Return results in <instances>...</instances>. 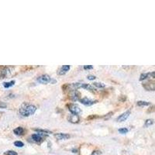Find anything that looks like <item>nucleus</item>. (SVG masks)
Listing matches in <instances>:
<instances>
[{
	"label": "nucleus",
	"mask_w": 155,
	"mask_h": 155,
	"mask_svg": "<svg viewBox=\"0 0 155 155\" xmlns=\"http://www.w3.org/2000/svg\"><path fill=\"white\" fill-rule=\"evenodd\" d=\"M36 110H37V107L35 106L24 102L19 108V113L23 117H28V116L34 114Z\"/></svg>",
	"instance_id": "f257e3e1"
},
{
	"label": "nucleus",
	"mask_w": 155,
	"mask_h": 155,
	"mask_svg": "<svg viewBox=\"0 0 155 155\" xmlns=\"http://www.w3.org/2000/svg\"><path fill=\"white\" fill-rule=\"evenodd\" d=\"M72 86L74 87V88H85V89L88 90L90 92H95V88H94L92 85H88V84H85V83H74V84H72Z\"/></svg>",
	"instance_id": "f03ea898"
},
{
	"label": "nucleus",
	"mask_w": 155,
	"mask_h": 155,
	"mask_svg": "<svg viewBox=\"0 0 155 155\" xmlns=\"http://www.w3.org/2000/svg\"><path fill=\"white\" fill-rule=\"evenodd\" d=\"M68 107L69 111L71 113V114L78 115V116L81 113V110L79 108V106L75 104H68Z\"/></svg>",
	"instance_id": "7ed1b4c3"
},
{
	"label": "nucleus",
	"mask_w": 155,
	"mask_h": 155,
	"mask_svg": "<svg viewBox=\"0 0 155 155\" xmlns=\"http://www.w3.org/2000/svg\"><path fill=\"white\" fill-rule=\"evenodd\" d=\"M37 81L41 84H48L51 81V78L48 74H42L37 78Z\"/></svg>",
	"instance_id": "20e7f679"
},
{
	"label": "nucleus",
	"mask_w": 155,
	"mask_h": 155,
	"mask_svg": "<svg viewBox=\"0 0 155 155\" xmlns=\"http://www.w3.org/2000/svg\"><path fill=\"white\" fill-rule=\"evenodd\" d=\"M79 101L81 102V104L85 105V106H92L95 103H96L98 101L97 100H92V99H89L88 98H84V99H80Z\"/></svg>",
	"instance_id": "39448f33"
},
{
	"label": "nucleus",
	"mask_w": 155,
	"mask_h": 155,
	"mask_svg": "<svg viewBox=\"0 0 155 155\" xmlns=\"http://www.w3.org/2000/svg\"><path fill=\"white\" fill-rule=\"evenodd\" d=\"M130 111H129L128 110V111L125 112L124 113H123L122 115H120L118 118L116 119V121L119 122V123H122V122L126 121V120H127V118H128L129 116H130Z\"/></svg>",
	"instance_id": "423d86ee"
},
{
	"label": "nucleus",
	"mask_w": 155,
	"mask_h": 155,
	"mask_svg": "<svg viewBox=\"0 0 155 155\" xmlns=\"http://www.w3.org/2000/svg\"><path fill=\"white\" fill-rule=\"evenodd\" d=\"M10 73L9 68H0V78H5Z\"/></svg>",
	"instance_id": "0eeeda50"
},
{
	"label": "nucleus",
	"mask_w": 155,
	"mask_h": 155,
	"mask_svg": "<svg viewBox=\"0 0 155 155\" xmlns=\"http://www.w3.org/2000/svg\"><path fill=\"white\" fill-rule=\"evenodd\" d=\"M71 67L70 65H64L62 66L61 68L59 70H58V74H59V75H64V74H65L69 70H70Z\"/></svg>",
	"instance_id": "6e6552de"
},
{
	"label": "nucleus",
	"mask_w": 155,
	"mask_h": 155,
	"mask_svg": "<svg viewBox=\"0 0 155 155\" xmlns=\"http://www.w3.org/2000/svg\"><path fill=\"white\" fill-rule=\"evenodd\" d=\"M143 86L147 91H154L155 85L154 82H153V81H150L149 83H144V84H143Z\"/></svg>",
	"instance_id": "1a4fd4ad"
},
{
	"label": "nucleus",
	"mask_w": 155,
	"mask_h": 155,
	"mask_svg": "<svg viewBox=\"0 0 155 155\" xmlns=\"http://www.w3.org/2000/svg\"><path fill=\"white\" fill-rule=\"evenodd\" d=\"M32 140L35 142V143H41L42 142L43 140H44V137L38 134H35L32 135Z\"/></svg>",
	"instance_id": "9d476101"
},
{
	"label": "nucleus",
	"mask_w": 155,
	"mask_h": 155,
	"mask_svg": "<svg viewBox=\"0 0 155 155\" xmlns=\"http://www.w3.org/2000/svg\"><path fill=\"white\" fill-rule=\"evenodd\" d=\"M68 120L69 122L72 123V124H78V123L79 122L80 118H79V116H78V115L71 114L68 117Z\"/></svg>",
	"instance_id": "9b49d317"
},
{
	"label": "nucleus",
	"mask_w": 155,
	"mask_h": 155,
	"mask_svg": "<svg viewBox=\"0 0 155 155\" xmlns=\"http://www.w3.org/2000/svg\"><path fill=\"white\" fill-rule=\"evenodd\" d=\"M54 137H56V139H58V140H66L70 138V135L66 134H56L54 135Z\"/></svg>",
	"instance_id": "f8f14e48"
},
{
	"label": "nucleus",
	"mask_w": 155,
	"mask_h": 155,
	"mask_svg": "<svg viewBox=\"0 0 155 155\" xmlns=\"http://www.w3.org/2000/svg\"><path fill=\"white\" fill-rule=\"evenodd\" d=\"M154 78V72H150V73H147V74H142L140 75V81H142V80H144V79H147V78Z\"/></svg>",
	"instance_id": "ddd939ff"
},
{
	"label": "nucleus",
	"mask_w": 155,
	"mask_h": 155,
	"mask_svg": "<svg viewBox=\"0 0 155 155\" xmlns=\"http://www.w3.org/2000/svg\"><path fill=\"white\" fill-rule=\"evenodd\" d=\"M80 97V93L78 91H74V92L71 93V99H72L73 101H77L79 99Z\"/></svg>",
	"instance_id": "4468645a"
},
{
	"label": "nucleus",
	"mask_w": 155,
	"mask_h": 155,
	"mask_svg": "<svg viewBox=\"0 0 155 155\" xmlns=\"http://www.w3.org/2000/svg\"><path fill=\"white\" fill-rule=\"evenodd\" d=\"M13 132H14V134H16V135H23V133H24V129L23 128V127H17V128H16L13 130Z\"/></svg>",
	"instance_id": "2eb2a0df"
},
{
	"label": "nucleus",
	"mask_w": 155,
	"mask_h": 155,
	"mask_svg": "<svg viewBox=\"0 0 155 155\" xmlns=\"http://www.w3.org/2000/svg\"><path fill=\"white\" fill-rule=\"evenodd\" d=\"M137 105L138 106H150V103L148 102H145V101H138L137 102Z\"/></svg>",
	"instance_id": "dca6fc26"
},
{
	"label": "nucleus",
	"mask_w": 155,
	"mask_h": 155,
	"mask_svg": "<svg viewBox=\"0 0 155 155\" xmlns=\"http://www.w3.org/2000/svg\"><path fill=\"white\" fill-rule=\"evenodd\" d=\"M15 82H16L15 81H9V82H4L3 83V86L5 87V88H9V87L12 86V85H14Z\"/></svg>",
	"instance_id": "f3484780"
},
{
	"label": "nucleus",
	"mask_w": 155,
	"mask_h": 155,
	"mask_svg": "<svg viewBox=\"0 0 155 155\" xmlns=\"http://www.w3.org/2000/svg\"><path fill=\"white\" fill-rule=\"evenodd\" d=\"M93 85L95 87H97V88H105V86H106V85L102 82H94Z\"/></svg>",
	"instance_id": "a211bd4d"
},
{
	"label": "nucleus",
	"mask_w": 155,
	"mask_h": 155,
	"mask_svg": "<svg viewBox=\"0 0 155 155\" xmlns=\"http://www.w3.org/2000/svg\"><path fill=\"white\" fill-rule=\"evenodd\" d=\"M14 145L16 147H23L24 146L23 143L21 142V141H16L14 143Z\"/></svg>",
	"instance_id": "6ab92c4d"
},
{
	"label": "nucleus",
	"mask_w": 155,
	"mask_h": 155,
	"mask_svg": "<svg viewBox=\"0 0 155 155\" xmlns=\"http://www.w3.org/2000/svg\"><path fill=\"white\" fill-rule=\"evenodd\" d=\"M153 124V120L150 119V120H147L146 122H145V126L146 127H148V126H150Z\"/></svg>",
	"instance_id": "aec40b11"
},
{
	"label": "nucleus",
	"mask_w": 155,
	"mask_h": 155,
	"mask_svg": "<svg viewBox=\"0 0 155 155\" xmlns=\"http://www.w3.org/2000/svg\"><path fill=\"white\" fill-rule=\"evenodd\" d=\"M128 131H129L128 129H127V128H122V129H120V130H119V132L122 134H127V133H128Z\"/></svg>",
	"instance_id": "412c9836"
},
{
	"label": "nucleus",
	"mask_w": 155,
	"mask_h": 155,
	"mask_svg": "<svg viewBox=\"0 0 155 155\" xmlns=\"http://www.w3.org/2000/svg\"><path fill=\"white\" fill-rule=\"evenodd\" d=\"M6 155H18L16 151H13V150H9L5 153Z\"/></svg>",
	"instance_id": "4be33fe9"
},
{
	"label": "nucleus",
	"mask_w": 155,
	"mask_h": 155,
	"mask_svg": "<svg viewBox=\"0 0 155 155\" xmlns=\"http://www.w3.org/2000/svg\"><path fill=\"white\" fill-rule=\"evenodd\" d=\"M7 107V105L5 104V102H0V108H2V109H4V108Z\"/></svg>",
	"instance_id": "5701e85b"
},
{
	"label": "nucleus",
	"mask_w": 155,
	"mask_h": 155,
	"mask_svg": "<svg viewBox=\"0 0 155 155\" xmlns=\"http://www.w3.org/2000/svg\"><path fill=\"white\" fill-rule=\"evenodd\" d=\"M87 78H88V80H91V81H92V80H95V78H96V77L94 75H88V77H87Z\"/></svg>",
	"instance_id": "b1692460"
},
{
	"label": "nucleus",
	"mask_w": 155,
	"mask_h": 155,
	"mask_svg": "<svg viewBox=\"0 0 155 155\" xmlns=\"http://www.w3.org/2000/svg\"><path fill=\"white\" fill-rule=\"evenodd\" d=\"M101 153L100 151H99V150H95V151L92 152V153L91 155H100Z\"/></svg>",
	"instance_id": "393cba45"
},
{
	"label": "nucleus",
	"mask_w": 155,
	"mask_h": 155,
	"mask_svg": "<svg viewBox=\"0 0 155 155\" xmlns=\"http://www.w3.org/2000/svg\"><path fill=\"white\" fill-rule=\"evenodd\" d=\"M93 68V67H92V65H85L84 66V69H85V70H88V69H92Z\"/></svg>",
	"instance_id": "a878e982"
}]
</instances>
